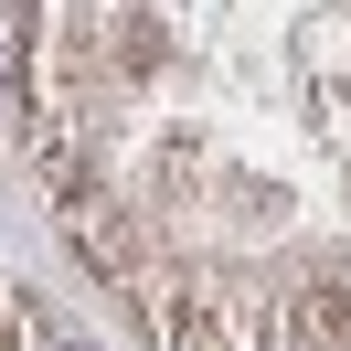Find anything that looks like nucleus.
Returning a JSON list of instances; mask_svg holds the SVG:
<instances>
[{
	"label": "nucleus",
	"instance_id": "obj_1",
	"mask_svg": "<svg viewBox=\"0 0 351 351\" xmlns=\"http://www.w3.org/2000/svg\"><path fill=\"white\" fill-rule=\"evenodd\" d=\"M11 319H22V351H86V341H75L64 319H43L32 298H11Z\"/></svg>",
	"mask_w": 351,
	"mask_h": 351
}]
</instances>
